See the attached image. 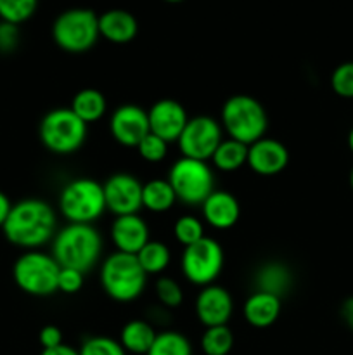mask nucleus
Here are the masks:
<instances>
[{
  "instance_id": "a211bd4d",
  "label": "nucleus",
  "mask_w": 353,
  "mask_h": 355,
  "mask_svg": "<svg viewBox=\"0 0 353 355\" xmlns=\"http://www.w3.org/2000/svg\"><path fill=\"white\" fill-rule=\"evenodd\" d=\"M203 218L210 227L217 231H227L237 224L241 217V205L237 198L228 191L215 189L201 205Z\"/></svg>"
},
{
  "instance_id": "c9c22d12",
  "label": "nucleus",
  "mask_w": 353,
  "mask_h": 355,
  "mask_svg": "<svg viewBox=\"0 0 353 355\" xmlns=\"http://www.w3.org/2000/svg\"><path fill=\"white\" fill-rule=\"evenodd\" d=\"M19 44V26L7 21H0V52L9 54Z\"/></svg>"
},
{
  "instance_id": "f257e3e1",
  "label": "nucleus",
  "mask_w": 353,
  "mask_h": 355,
  "mask_svg": "<svg viewBox=\"0 0 353 355\" xmlns=\"http://www.w3.org/2000/svg\"><path fill=\"white\" fill-rule=\"evenodd\" d=\"M2 231L7 241L12 245L37 250L54 239L57 232V217L47 201L28 198L12 205Z\"/></svg>"
},
{
  "instance_id": "a19ab883",
  "label": "nucleus",
  "mask_w": 353,
  "mask_h": 355,
  "mask_svg": "<svg viewBox=\"0 0 353 355\" xmlns=\"http://www.w3.org/2000/svg\"><path fill=\"white\" fill-rule=\"evenodd\" d=\"M348 148H350V151L353 153V127L350 128V132H348Z\"/></svg>"
},
{
  "instance_id": "9d476101",
  "label": "nucleus",
  "mask_w": 353,
  "mask_h": 355,
  "mask_svg": "<svg viewBox=\"0 0 353 355\" xmlns=\"http://www.w3.org/2000/svg\"><path fill=\"white\" fill-rule=\"evenodd\" d=\"M225 255L220 243L204 236L201 241L185 246L180 257V269L183 277L194 286H210L215 284L224 270Z\"/></svg>"
},
{
  "instance_id": "aec40b11",
  "label": "nucleus",
  "mask_w": 353,
  "mask_h": 355,
  "mask_svg": "<svg viewBox=\"0 0 353 355\" xmlns=\"http://www.w3.org/2000/svg\"><path fill=\"white\" fill-rule=\"evenodd\" d=\"M138 33V21L123 9L106 10L99 16V35L111 44H130Z\"/></svg>"
},
{
  "instance_id": "f8f14e48",
  "label": "nucleus",
  "mask_w": 353,
  "mask_h": 355,
  "mask_svg": "<svg viewBox=\"0 0 353 355\" xmlns=\"http://www.w3.org/2000/svg\"><path fill=\"white\" fill-rule=\"evenodd\" d=\"M142 186L144 184L132 173H113L102 184L106 210L116 217L138 214L142 208Z\"/></svg>"
},
{
  "instance_id": "2f4dec72",
  "label": "nucleus",
  "mask_w": 353,
  "mask_h": 355,
  "mask_svg": "<svg viewBox=\"0 0 353 355\" xmlns=\"http://www.w3.org/2000/svg\"><path fill=\"white\" fill-rule=\"evenodd\" d=\"M80 355H127L118 340L109 336H90L80 345Z\"/></svg>"
},
{
  "instance_id": "6ab92c4d",
  "label": "nucleus",
  "mask_w": 353,
  "mask_h": 355,
  "mask_svg": "<svg viewBox=\"0 0 353 355\" xmlns=\"http://www.w3.org/2000/svg\"><path fill=\"white\" fill-rule=\"evenodd\" d=\"M280 311H282V298L263 291H253L242 305L244 321L256 329L270 328L279 319Z\"/></svg>"
},
{
  "instance_id": "6e6552de",
  "label": "nucleus",
  "mask_w": 353,
  "mask_h": 355,
  "mask_svg": "<svg viewBox=\"0 0 353 355\" xmlns=\"http://www.w3.org/2000/svg\"><path fill=\"white\" fill-rule=\"evenodd\" d=\"M166 180L175 191L176 201L187 207H201L215 191V173L208 162L180 156L168 170Z\"/></svg>"
},
{
  "instance_id": "2eb2a0df",
  "label": "nucleus",
  "mask_w": 353,
  "mask_h": 355,
  "mask_svg": "<svg viewBox=\"0 0 353 355\" xmlns=\"http://www.w3.org/2000/svg\"><path fill=\"white\" fill-rule=\"evenodd\" d=\"M149 132L165 142H176L189 121L187 111L179 101L159 99L147 110Z\"/></svg>"
},
{
  "instance_id": "c756f323",
  "label": "nucleus",
  "mask_w": 353,
  "mask_h": 355,
  "mask_svg": "<svg viewBox=\"0 0 353 355\" xmlns=\"http://www.w3.org/2000/svg\"><path fill=\"white\" fill-rule=\"evenodd\" d=\"M173 234L180 245L185 246L194 245V243L201 241L204 238V224L201 218L194 217V215H180L173 225Z\"/></svg>"
},
{
  "instance_id": "72a5a7b5",
  "label": "nucleus",
  "mask_w": 353,
  "mask_h": 355,
  "mask_svg": "<svg viewBox=\"0 0 353 355\" xmlns=\"http://www.w3.org/2000/svg\"><path fill=\"white\" fill-rule=\"evenodd\" d=\"M137 153L141 155V158L147 163H159L166 158L168 155V142H165L163 139H159L158 135L151 134L149 132L141 142H138Z\"/></svg>"
},
{
  "instance_id": "7c9ffc66",
  "label": "nucleus",
  "mask_w": 353,
  "mask_h": 355,
  "mask_svg": "<svg viewBox=\"0 0 353 355\" xmlns=\"http://www.w3.org/2000/svg\"><path fill=\"white\" fill-rule=\"evenodd\" d=\"M154 293L165 309H176L183 304V290L173 277H158L154 284Z\"/></svg>"
},
{
  "instance_id": "c85d7f7f",
  "label": "nucleus",
  "mask_w": 353,
  "mask_h": 355,
  "mask_svg": "<svg viewBox=\"0 0 353 355\" xmlns=\"http://www.w3.org/2000/svg\"><path fill=\"white\" fill-rule=\"evenodd\" d=\"M38 0H0V21L23 24L37 12Z\"/></svg>"
},
{
  "instance_id": "58836bf2",
  "label": "nucleus",
  "mask_w": 353,
  "mask_h": 355,
  "mask_svg": "<svg viewBox=\"0 0 353 355\" xmlns=\"http://www.w3.org/2000/svg\"><path fill=\"white\" fill-rule=\"evenodd\" d=\"M40 355H80V352L76 349H73V347H69V345H66V343H62V345L55 347V349L42 350Z\"/></svg>"
},
{
  "instance_id": "4be33fe9",
  "label": "nucleus",
  "mask_w": 353,
  "mask_h": 355,
  "mask_svg": "<svg viewBox=\"0 0 353 355\" xmlns=\"http://www.w3.org/2000/svg\"><path fill=\"white\" fill-rule=\"evenodd\" d=\"M156 335L158 333L151 322L144 321V319H134L121 328L118 342L121 343L127 354L145 355L154 343Z\"/></svg>"
},
{
  "instance_id": "dca6fc26",
  "label": "nucleus",
  "mask_w": 353,
  "mask_h": 355,
  "mask_svg": "<svg viewBox=\"0 0 353 355\" xmlns=\"http://www.w3.org/2000/svg\"><path fill=\"white\" fill-rule=\"evenodd\" d=\"M289 163V151L273 137H262L248 146L246 165L262 177H272L282 172Z\"/></svg>"
},
{
  "instance_id": "f03ea898",
  "label": "nucleus",
  "mask_w": 353,
  "mask_h": 355,
  "mask_svg": "<svg viewBox=\"0 0 353 355\" xmlns=\"http://www.w3.org/2000/svg\"><path fill=\"white\" fill-rule=\"evenodd\" d=\"M102 236L92 224H68L52 239V253L61 267L87 274L100 259Z\"/></svg>"
},
{
  "instance_id": "e433bc0d",
  "label": "nucleus",
  "mask_w": 353,
  "mask_h": 355,
  "mask_svg": "<svg viewBox=\"0 0 353 355\" xmlns=\"http://www.w3.org/2000/svg\"><path fill=\"white\" fill-rule=\"evenodd\" d=\"M38 342H40L42 350L45 349H55V347L62 345V331L54 324H47L40 329L38 333Z\"/></svg>"
},
{
  "instance_id": "cd10ccee",
  "label": "nucleus",
  "mask_w": 353,
  "mask_h": 355,
  "mask_svg": "<svg viewBox=\"0 0 353 355\" xmlns=\"http://www.w3.org/2000/svg\"><path fill=\"white\" fill-rule=\"evenodd\" d=\"M145 355H192V345L179 331H161Z\"/></svg>"
},
{
  "instance_id": "0eeeda50",
  "label": "nucleus",
  "mask_w": 353,
  "mask_h": 355,
  "mask_svg": "<svg viewBox=\"0 0 353 355\" xmlns=\"http://www.w3.org/2000/svg\"><path fill=\"white\" fill-rule=\"evenodd\" d=\"M85 121L80 120L69 107H55L51 110L40 121L38 135L45 149L54 155H73L87 141Z\"/></svg>"
},
{
  "instance_id": "5701e85b",
  "label": "nucleus",
  "mask_w": 353,
  "mask_h": 355,
  "mask_svg": "<svg viewBox=\"0 0 353 355\" xmlns=\"http://www.w3.org/2000/svg\"><path fill=\"white\" fill-rule=\"evenodd\" d=\"M69 110L87 125L96 123L107 111L106 96L97 89H82L73 96Z\"/></svg>"
},
{
  "instance_id": "7ed1b4c3",
  "label": "nucleus",
  "mask_w": 353,
  "mask_h": 355,
  "mask_svg": "<svg viewBox=\"0 0 353 355\" xmlns=\"http://www.w3.org/2000/svg\"><path fill=\"white\" fill-rule=\"evenodd\" d=\"M220 125L228 137L249 146L265 137L269 116L258 99L248 94H235L221 106Z\"/></svg>"
},
{
  "instance_id": "4c0bfd02",
  "label": "nucleus",
  "mask_w": 353,
  "mask_h": 355,
  "mask_svg": "<svg viewBox=\"0 0 353 355\" xmlns=\"http://www.w3.org/2000/svg\"><path fill=\"white\" fill-rule=\"evenodd\" d=\"M341 319L350 331H353V297L346 298L341 305Z\"/></svg>"
},
{
  "instance_id": "a878e982",
  "label": "nucleus",
  "mask_w": 353,
  "mask_h": 355,
  "mask_svg": "<svg viewBox=\"0 0 353 355\" xmlns=\"http://www.w3.org/2000/svg\"><path fill=\"white\" fill-rule=\"evenodd\" d=\"M135 257L147 276L165 272L172 262V252L168 246L161 241H154V239H149Z\"/></svg>"
},
{
  "instance_id": "f3484780",
  "label": "nucleus",
  "mask_w": 353,
  "mask_h": 355,
  "mask_svg": "<svg viewBox=\"0 0 353 355\" xmlns=\"http://www.w3.org/2000/svg\"><path fill=\"white\" fill-rule=\"evenodd\" d=\"M149 239L147 224L138 214L121 215L111 224V241L116 252L137 255Z\"/></svg>"
},
{
  "instance_id": "4468645a",
  "label": "nucleus",
  "mask_w": 353,
  "mask_h": 355,
  "mask_svg": "<svg viewBox=\"0 0 353 355\" xmlns=\"http://www.w3.org/2000/svg\"><path fill=\"white\" fill-rule=\"evenodd\" d=\"M196 318L204 328H213V326H227L234 312V298L218 284L201 288L199 295L194 304Z\"/></svg>"
},
{
  "instance_id": "ddd939ff",
  "label": "nucleus",
  "mask_w": 353,
  "mask_h": 355,
  "mask_svg": "<svg viewBox=\"0 0 353 355\" xmlns=\"http://www.w3.org/2000/svg\"><path fill=\"white\" fill-rule=\"evenodd\" d=\"M109 132L118 144L137 148L138 142L149 134L147 110L137 104H123L116 107L109 118Z\"/></svg>"
},
{
  "instance_id": "473e14b6",
  "label": "nucleus",
  "mask_w": 353,
  "mask_h": 355,
  "mask_svg": "<svg viewBox=\"0 0 353 355\" xmlns=\"http://www.w3.org/2000/svg\"><path fill=\"white\" fill-rule=\"evenodd\" d=\"M331 89L343 99H353V61L336 66L331 73Z\"/></svg>"
},
{
  "instance_id": "f704fd0d",
  "label": "nucleus",
  "mask_w": 353,
  "mask_h": 355,
  "mask_svg": "<svg viewBox=\"0 0 353 355\" xmlns=\"http://www.w3.org/2000/svg\"><path fill=\"white\" fill-rule=\"evenodd\" d=\"M83 283H85V274L80 272L76 269H68V267H61L57 281V291L64 295H75L82 291Z\"/></svg>"
},
{
  "instance_id": "1a4fd4ad",
  "label": "nucleus",
  "mask_w": 353,
  "mask_h": 355,
  "mask_svg": "<svg viewBox=\"0 0 353 355\" xmlns=\"http://www.w3.org/2000/svg\"><path fill=\"white\" fill-rule=\"evenodd\" d=\"M61 266L48 253L28 250L12 267V276L17 288L31 297H48L57 293V281Z\"/></svg>"
},
{
  "instance_id": "393cba45",
  "label": "nucleus",
  "mask_w": 353,
  "mask_h": 355,
  "mask_svg": "<svg viewBox=\"0 0 353 355\" xmlns=\"http://www.w3.org/2000/svg\"><path fill=\"white\" fill-rule=\"evenodd\" d=\"M220 172H235L248 163V146L235 139H224L210 159Z\"/></svg>"
},
{
  "instance_id": "39448f33",
  "label": "nucleus",
  "mask_w": 353,
  "mask_h": 355,
  "mask_svg": "<svg viewBox=\"0 0 353 355\" xmlns=\"http://www.w3.org/2000/svg\"><path fill=\"white\" fill-rule=\"evenodd\" d=\"M59 210L68 224H93L106 211L102 184L89 177H78L59 193Z\"/></svg>"
},
{
  "instance_id": "79ce46f5",
  "label": "nucleus",
  "mask_w": 353,
  "mask_h": 355,
  "mask_svg": "<svg viewBox=\"0 0 353 355\" xmlns=\"http://www.w3.org/2000/svg\"><path fill=\"white\" fill-rule=\"evenodd\" d=\"M163 2H168V3H180V2H183V0H163Z\"/></svg>"
},
{
  "instance_id": "37998d69",
  "label": "nucleus",
  "mask_w": 353,
  "mask_h": 355,
  "mask_svg": "<svg viewBox=\"0 0 353 355\" xmlns=\"http://www.w3.org/2000/svg\"><path fill=\"white\" fill-rule=\"evenodd\" d=\"M350 186H352V191H353V168L352 172H350Z\"/></svg>"
},
{
  "instance_id": "20e7f679",
  "label": "nucleus",
  "mask_w": 353,
  "mask_h": 355,
  "mask_svg": "<svg viewBox=\"0 0 353 355\" xmlns=\"http://www.w3.org/2000/svg\"><path fill=\"white\" fill-rule=\"evenodd\" d=\"M145 284L147 274L135 255L114 252L104 259L100 266V286L111 300L120 304L137 300L144 293Z\"/></svg>"
},
{
  "instance_id": "423d86ee",
  "label": "nucleus",
  "mask_w": 353,
  "mask_h": 355,
  "mask_svg": "<svg viewBox=\"0 0 353 355\" xmlns=\"http://www.w3.org/2000/svg\"><path fill=\"white\" fill-rule=\"evenodd\" d=\"M52 38L61 51L69 54H83L90 51L100 38L99 16L85 7L64 10L54 19Z\"/></svg>"
},
{
  "instance_id": "412c9836",
  "label": "nucleus",
  "mask_w": 353,
  "mask_h": 355,
  "mask_svg": "<svg viewBox=\"0 0 353 355\" xmlns=\"http://www.w3.org/2000/svg\"><path fill=\"white\" fill-rule=\"evenodd\" d=\"M293 288V272L282 262H265L255 272V291L282 298Z\"/></svg>"
},
{
  "instance_id": "b1692460",
  "label": "nucleus",
  "mask_w": 353,
  "mask_h": 355,
  "mask_svg": "<svg viewBox=\"0 0 353 355\" xmlns=\"http://www.w3.org/2000/svg\"><path fill=\"white\" fill-rule=\"evenodd\" d=\"M175 201V191L166 179H152L142 186V208L152 214L172 210Z\"/></svg>"
},
{
  "instance_id": "ea45409f",
  "label": "nucleus",
  "mask_w": 353,
  "mask_h": 355,
  "mask_svg": "<svg viewBox=\"0 0 353 355\" xmlns=\"http://www.w3.org/2000/svg\"><path fill=\"white\" fill-rule=\"evenodd\" d=\"M10 208H12V203H10L9 198L0 191V227H2L3 222L7 220V215H9Z\"/></svg>"
},
{
  "instance_id": "bb28decb",
  "label": "nucleus",
  "mask_w": 353,
  "mask_h": 355,
  "mask_svg": "<svg viewBox=\"0 0 353 355\" xmlns=\"http://www.w3.org/2000/svg\"><path fill=\"white\" fill-rule=\"evenodd\" d=\"M234 349V333L228 326H213L204 329L201 350L204 355H228Z\"/></svg>"
},
{
  "instance_id": "9b49d317",
  "label": "nucleus",
  "mask_w": 353,
  "mask_h": 355,
  "mask_svg": "<svg viewBox=\"0 0 353 355\" xmlns=\"http://www.w3.org/2000/svg\"><path fill=\"white\" fill-rule=\"evenodd\" d=\"M221 141H224V128L220 121L208 114H199L189 118L176 144L185 158L208 162Z\"/></svg>"
}]
</instances>
